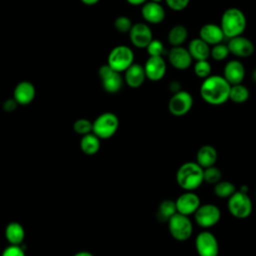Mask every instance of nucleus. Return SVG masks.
Here are the masks:
<instances>
[{"mask_svg": "<svg viewBox=\"0 0 256 256\" xmlns=\"http://www.w3.org/2000/svg\"><path fill=\"white\" fill-rule=\"evenodd\" d=\"M150 1H152V2H156V3H161L163 0H150Z\"/></svg>", "mask_w": 256, "mask_h": 256, "instance_id": "nucleus-44", "label": "nucleus"}, {"mask_svg": "<svg viewBox=\"0 0 256 256\" xmlns=\"http://www.w3.org/2000/svg\"><path fill=\"white\" fill-rule=\"evenodd\" d=\"M18 103L14 100V98H10L4 101L3 103V110L6 112H13L17 108Z\"/></svg>", "mask_w": 256, "mask_h": 256, "instance_id": "nucleus-38", "label": "nucleus"}, {"mask_svg": "<svg viewBox=\"0 0 256 256\" xmlns=\"http://www.w3.org/2000/svg\"><path fill=\"white\" fill-rule=\"evenodd\" d=\"M196 223L203 228H209L217 224L221 217L220 209L214 204L200 205L194 213Z\"/></svg>", "mask_w": 256, "mask_h": 256, "instance_id": "nucleus-10", "label": "nucleus"}, {"mask_svg": "<svg viewBox=\"0 0 256 256\" xmlns=\"http://www.w3.org/2000/svg\"><path fill=\"white\" fill-rule=\"evenodd\" d=\"M194 73L202 79L210 76L211 73V65L207 60H199L194 65Z\"/></svg>", "mask_w": 256, "mask_h": 256, "instance_id": "nucleus-33", "label": "nucleus"}, {"mask_svg": "<svg viewBox=\"0 0 256 256\" xmlns=\"http://www.w3.org/2000/svg\"><path fill=\"white\" fill-rule=\"evenodd\" d=\"M227 47L231 54L240 58L251 56L255 49L252 41L246 37H243L242 35L230 38Z\"/></svg>", "mask_w": 256, "mask_h": 256, "instance_id": "nucleus-13", "label": "nucleus"}, {"mask_svg": "<svg viewBox=\"0 0 256 256\" xmlns=\"http://www.w3.org/2000/svg\"><path fill=\"white\" fill-rule=\"evenodd\" d=\"M221 27L217 24L208 23L203 25L199 31V38L206 42L208 45H216L222 42L224 38Z\"/></svg>", "mask_w": 256, "mask_h": 256, "instance_id": "nucleus-20", "label": "nucleus"}, {"mask_svg": "<svg viewBox=\"0 0 256 256\" xmlns=\"http://www.w3.org/2000/svg\"><path fill=\"white\" fill-rule=\"evenodd\" d=\"M180 84L178 83V82H176V81H174V82H172V83H170V89L171 90H173V92L175 93V92H177V91H179L180 89Z\"/></svg>", "mask_w": 256, "mask_h": 256, "instance_id": "nucleus-40", "label": "nucleus"}, {"mask_svg": "<svg viewBox=\"0 0 256 256\" xmlns=\"http://www.w3.org/2000/svg\"><path fill=\"white\" fill-rule=\"evenodd\" d=\"M193 105V98L191 94L184 90L175 92L168 102L169 112L177 117L187 114Z\"/></svg>", "mask_w": 256, "mask_h": 256, "instance_id": "nucleus-9", "label": "nucleus"}, {"mask_svg": "<svg viewBox=\"0 0 256 256\" xmlns=\"http://www.w3.org/2000/svg\"><path fill=\"white\" fill-rule=\"evenodd\" d=\"M124 72L125 82L130 88L140 87L146 79L144 67L137 63H133L132 65H130Z\"/></svg>", "mask_w": 256, "mask_h": 256, "instance_id": "nucleus-21", "label": "nucleus"}, {"mask_svg": "<svg viewBox=\"0 0 256 256\" xmlns=\"http://www.w3.org/2000/svg\"><path fill=\"white\" fill-rule=\"evenodd\" d=\"M132 25L131 20L127 16H119L114 21V27L120 33H128Z\"/></svg>", "mask_w": 256, "mask_h": 256, "instance_id": "nucleus-34", "label": "nucleus"}, {"mask_svg": "<svg viewBox=\"0 0 256 256\" xmlns=\"http://www.w3.org/2000/svg\"><path fill=\"white\" fill-rule=\"evenodd\" d=\"M195 247L199 256H217L219 251L216 237L209 231L200 232L195 240Z\"/></svg>", "mask_w": 256, "mask_h": 256, "instance_id": "nucleus-11", "label": "nucleus"}, {"mask_svg": "<svg viewBox=\"0 0 256 256\" xmlns=\"http://www.w3.org/2000/svg\"><path fill=\"white\" fill-rule=\"evenodd\" d=\"M228 209L234 217L244 219L252 212V201L245 192L235 191L228 198Z\"/></svg>", "mask_w": 256, "mask_h": 256, "instance_id": "nucleus-7", "label": "nucleus"}, {"mask_svg": "<svg viewBox=\"0 0 256 256\" xmlns=\"http://www.w3.org/2000/svg\"><path fill=\"white\" fill-rule=\"evenodd\" d=\"M73 129L79 135H86L92 132V122L88 119L80 118L74 122Z\"/></svg>", "mask_w": 256, "mask_h": 256, "instance_id": "nucleus-32", "label": "nucleus"}, {"mask_svg": "<svg viewBox=\"0 0 256 256\" xmlns=\"http://www.w3.org/2000/svg\"><path fill=\"white\" fill-rule=\"evenodd\" d=\"M103 89L108 93H117L123 86V78L120 72L113 70L108 64L102 65L98 71Z\"/></svg>", "mask_w": 256, "mask_h": 256, "instance_id": "nucleus-8", "label": "nucleus"}, {"mask_svg": "<svg viewBox=\"0 0 256 256\" xmlns=\"http://www.w3.org/2000/svg\"><path fill=\"white\" fill-rule=\"evenodd\" d=\"M118 126V117L112 112H105L92 122V133L100 139H108L116 133Z\"/></svg>", "mask_w": 256, "mask_h": 256, "instance_id": "nucleus-4", "label": "nucleus"}, {"mask_svg": "<svg viewBox=\"0 0 256 256\" xmlns=\"http://www.w3.org/2000/svg\"><path fill=\"white\" fill-rule=\"evenodd\" d=\"M223 77L230 85L242 83L245 77V67L238 60H230L224 66Z\"/></svg>", "mask_w": 256, "mask_h": 256, "instance_id": "nucleus-18", "label": "nucleus"}, {"mask_svg": "<svg viewBox=\"0 0 256 256\" xmlns=\"http://www.w3.org/2000/svg\"><path fill=\"white\" fill-rule=\"evenodd\" d=\"M1 256H26V254L20 245L10 244L3 250Z\"/></svg>", "mask_w": 256, "mask_h": 256, "instance_id": "nucleus-36", "label": "nucleus"}, {"mask_svg": "<svg viewBox=\"0 0 256 256\" xmlns=\"http://www.w3.org/2000/svg\"><path fill=\"white\" fill-rule=\"evenodd\" d=\"M134 63V53L132 49L126 45H118L114 47L107 58V64L117 72H124L130 65Z\"/></svg>", "mask_w": 256, "mask_h": 256, "instance_id": "nucleus-5", "label": "nucleus"}, {"mask_svg": "<svg viewBox=\"0 0 256 256\" xmlns=\"http://www.w3.org/2000/svg\"><path fill=\"white\" fill-rule=\"evenodd\" d=\"M129 4L134 5V6H138V5H142L145 2H147V0H126Z\"/></svg>", "mask_w": 256, "mask_h": 256, "instance_id": "nucleus-39", "label": "nucleus"}, {"mask_svg": "<svg viewBox=\"0 0 256 256\" xmlns=\"http://www.w3.org/2000/svg\"><path fill=\"white\" fill-rule=\"evenodd\" d=\"M229 53L230 52L227 45L222 43L213 45V47L210 48V56L216 61H222L226 59Z\"/></svg>", "mask_w": 256, "mask_h": 256, "instance_id": "nucleus-31", "label": "nucleus"}, {"mask_svg": "<svg viewBox=\"0 0 256 256\" xmlns=\"http://www.w3.org/2000/svg\"><path fill=\"white\" fill-rule=\"evenodd\" d=\"M143 67L146 78L151 81H159L165 76L166 63L162 56H150Z\"/></svg>", "mask_w": 256, "mask_h": 256, "instance_id": "nucleus-14", "label": "nucleus"}, {"mask_svg": "<svg viewBox=\"0 0 256 256\" xmlns=\"http://www.w3.org/2000/svg\"><path fill=\"white\" fill-rule=\"evenodd\" d=\"M176 181L185 191H194L204 181L203 168L197 162H186L178 168Z\"/></svg>", "mask_w": 256, "mask_h": 256, "instance_id": "nucleus-2", "label": "nucleus"}, {"mask_svg": "<svg viewBox=\"0 0 256 256\" xmlns=\"http://www.w3.org/2000/svg\"><path fill=\"white\" fill-rule=\"evenodd\" d=\"M168 59L170 64L178 70L187 69L191 66L193 60L189 51L182 46H175L171 48L168 54Z\"/></svg>", "mask_w": 256, "mask_h": 256, "instance_id": "nucleus-16", "label": "nucleus"}, {"mask_svg": "<svg viewBox=\"0 0 256 256\" xmlns=\"http://www.w3.org/2000/svg\"><path fill=\"white\" fill-rule=\"evenodd\" d=\"M83 4L85 5H88V6H92V5H95L96 3L99 2V0H80Z\"/></svg>", "mask_w": 256, "mask_h": 256, "instance_id": "nucleus-41", "label": "nucleus"}, {"mask_svg": "<svg viewBox=\"0 0 256 256\" xmlns=\"http://www.w3.org/2000/svg\"><path fill=\"white\" fill-rule=\"evenodd\" d=\"M130 42L137 48H146L147 45L153 39L152 31L150 27L142 22H138L132 25L128 32Z\"/></svg>", "mask_w": 256, "mask_h": 256, "instance_id": "nucleus-12", "label": "nucleus"}, {"mask_svg": "<svg viewBox=\"0 0 256 256\" xmlns=\"http://www.w3.org/2000/svg\"><path fill=\"white\" fill-rule=\"evenodd\" d=\"M196 160L203 169L213 166L217 161V151L211 145H203L197 151Z\"/></svg>", "mask_w": 256, "mask_h": 256, "instance_id": "nucleus-24", "label": "nucleus"}, {"mask_svg": "<svg viewBox=\"0 0 256 256\" xmlns=\"http://www.w3.org/2000/svg\"><path fill=\"white\" fill-rule=\"evenodd\" d=\"M141 14L144 20L151 24H159L165 18V10L160 3L145 2L141 8Z\"/></svg>", "mask_w": 256, "mask_h": 256, "instance_id": "nucleus-19", "label": "nucleus"}, {"mask_svg": "<svg viewBox=\"0 0 256 256\" xmlns=\"http://www.w3.org/2000/svg\"><path fill=\"white\" fill-rule=\"evenodd\" d=\"M236 191L235 186L230 181H219L215 184L214 193L219 198H229Z\"/></svg>", "mask_w": 256, "mask_h": 256, "instance_id": "nucleus-29", "label": "nucleus"}, {"mask_svg": "<svg viewBox=\"0 0 256 256\" xmlns=\"http://www.w3.org/2000/svg\"><path fill=\"white\" fill-rule=\"evenodd\" d=\"M188 31L183 25L172 27L168 33V42L173 46H181L187 39Z\"/></svg>", "mask_w": 256, "mask_h": 256, "instance_id": "nucleus-26", "label": "nucleus"}, {"mask_svg": "<svg viewBox=\"0 0 256 256\" xmlns=\"http://www.w3.org/2000/svg\"><path fill=\"white\" fill-rule=\"evenodd\" d=\"M175 204L178 213L188 216L194 214L198 209L200 206V199L197 194L193 193V191H186L177 198Z\"/></svg>", "mask_w": 256, "mask_h": 256, "instance_id": "nucleus-15", "label": "nucleus"}, {"mask_svg": "<svg viewBox=\"0 0 256 256\" xmlns=\"http://www.w3.org/2000/svg\"><path fill=\"white\" fill-rule=\"evenodd\" d=\"M246 25L247 20L245 14L238 8H228L222 14L220 27L224 36L229 39L242 35L246 29Z\"/></svg>", "mask_w": 256, "mask_h": 256, "instance_id": "nucleus-3", "label": "nucleus"}, {"mask_svg": "<svg viewBox=\"0 0 256 256\" xmlns=\"http://www.w3.org/2000/svg\"><path fill=\"white\" fill-rule=\"evenodd\" d=\"M222 173L217 167L210 166L203 169V180L209 184H216L221 180Z\"/></svg>", "mask_w": 256, "mask_h": 256, "instance_id": "nucleus-30", "label": "nucleus"}, {"mask_svg": "<svg viewBox=\"0 0 256 256\" xmlns=\"http://www.w3.org/2000/svg\"><path fill=\"white\" fill-rule=\"evenodd\" d=\"M167 223L171 236L178 241H185L192 235L193 225L187 215L177 212L167 221Z\"/></svg>", "mask_w": 256, "mask_h": 256, "instance_id": "nucleus-6", "label": "nucleus"}, {"mask_svg": "<svg viewBox=\"0 0 256 256\" xmlns=\"http://www.w3.org/2000/svg\"><path fill=\"white\" fill-rule=\"evenodd\" d=\"M255 197H256V193H255Z\"/></svg>", "mask_w": 256, "mask_h": 256, "instance_id": "nucleus-45", "label": "nucleus"}, {"mask_svg": "<svg viewBox=\"0 0 256 256\" xmlns=\"http://www.w3.org/2000/svg\"><path fill=\"white\" fill-rule=\"evenodd\" d=\"M165 2L171 10L181 11L188 6L190 0H165Z\"/></svg>", "mask_w": 256, "mask_h": 256, "instance_id": "nucleus-37", "label": "nucleus"}, {"mask_svg": "<svg viewBox=\"0 0 256 256\" xmlns=\"http://www.w3.org/2000/svg\"><path fill=\"white\" fill-rule=\"evenodd\" d=\"M73 256H93V254L88 251H79V252L75 253Z\"/></svg>", "mask_w": 256, "mask_h": 256, "instance_id": "nucleus-42", "label": "nucleus"}, {"mask_svg": "<svg viewBox=\"0 0 256 256\" xmlns=\"http://www.w3.org/2000/svg\"><path fill=\"white\" fill-rule=\"evenodd\" d=\"M80 149L86 155L96 154L100 149V138L92 132L83 135L80 140Z\"/></svg>", "mask_w": 256, "mask_h": 256, "instance_id": "nucleus-25", "label": "nucleus"}, {"mask_svg": "<svg viewBox=\"0 0 256 256\" xmlns=\"http://www.w3.org/2000/svg\"><path fill=\"white\" fill-rule=\"evenodd\" d=\"M252 78H253L254 82L256 83V69L253 71V74H252Z\"/></svg>", "mask_w": 256, "mask_h": 256, "instance_id": "nucleus-43", "label": "nucleus"}, {"mask_svg": "<svg viewBox=\"0 0 256 256\" xmlns=\"http://www.w3.org/2000/svg\"><path fill=\"white\" fill-rule=\"evenodd\" d=\"M36 95V90L34 85L30 81H20L13 90V98L18 103V105H28L30 104Z\"/></svg>", "mask_w": 256, "mask_h": 256, "instance_id": "nucleus-17", "label": "nucleus"}, {"mask_svg": "<svg viewBox=\"0 0 256 256\" xmlns=\"http://www.w3.org/2000/svg\"><path fill=\"white\" fill-rule=\"evenodd\" d=\"M249 98V90L246 86L240 84L231 85L229 92V99L234 103H244Z\"/></svg>", "mask_w": 256, "mask_h": 256, "instance_id": "nucleus-28", "label": "nucleus"}, {"mask_svg": "<svg viewBox=\"0 0 256 256\" xmlns=\"http://www.w3.org/2000/svg\"><path fill=\"white\" fill-rule=\"evenodd\" d=\"M231 85L223 76L210 75L204 79L200 86L202 99L211 105H221L229 99Z\"/></svg>", "mask_w": 256, "mask_h": 256, "instance_id": "nucleus-1", "label": "nucleus"}, {"mask_svg": "<svg viewBox=\"0 0 256 256\" xmlns=\"http://www.w3.org/2000/svg\"><path fill=\"white\" fill-rule=\"evenodd\" d=\"M146 49L150 56H162L164 53L163 43L158 39H152L151 42L147 45Z\"/></svg>", "mask_w": 256, "mask_h": 256, "instance_id": "nucleus-35", "label": "nucleus"}, {"mask_svg": "<svg viewBox=\"0 0 256 256\" xmlns=\"http://www.w3.org/2000/svg\"><path fill=\"white\" fill-rule=\"evenodd\" d=\"M4 235L11 245H20L24 241L25 230L19 222H10L5 227Z\"/></svg>", "mask_w": 256, "mask_h": 256, "instance_id": "nucleus-23", "label": "nucleus"}, {"mask_svg": "<svg viewBox=\"0 0 256 256\" xmlns=\"http://www.w3.org/2000/svg\"><path fill=\"white\" fill-rule=\"evenodd\" d=\"M192 57L197 61L199 60H207L210 56V47L200 38L192 39L188 45L187 49Z\"/></svg>", "mask_w": 256, "mask_h": 256, "instance_id": "nucleus-22", "label": "nucleus"}, {"mask_svg": "<svg viewBox=\"0 0 256 256\" xmlns=\"http://www.w3.org/2000/svg\"><path fill=\"white\" fill-rule=\"evenodd\" d=\"M175 213H177L175 201L166 199L160 203L156 216L161 222H167Z\"/></svg>", "mask_w": 256, "mask_h": 256, "instance_id": "nucleus-27", "label": "nucleus"}]
</instances>
